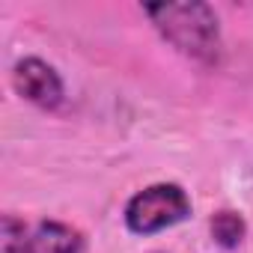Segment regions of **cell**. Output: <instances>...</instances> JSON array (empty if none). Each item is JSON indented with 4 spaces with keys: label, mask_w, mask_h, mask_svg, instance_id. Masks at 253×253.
I'll use <instances>...</instances> for the list:
<instances>
[{
    "label": "cell",
    "mask_w": 253,
    "mask_h": 253,
    "mask_svg": "<svg viewBox=\"0 0 253 253\" xmlns=\"http://www.w3.org/2000/svg\"><path fill=\"white\" fill-rule=\"evenodd\" d=\"M12 86H15V92L24 101L36 104L42 110H54L66 98V86H63L60 72L51 63L39 60V57H24V60L15 63V69H12Z\"/></svg>",
    "instance_id": "4"
},
{
    "label": "cell",
    "mask_w": 253,
    "mask_h": 253,
    "mask_svg": "<svg viewBox=\"0 0 253 253\" xmlns=\"http://www.w3.org/2000/svg\"><path fill=\"white\" fill-rule=\"evenodd\" d=\"M143 15L152 21L161 39L173 45L179 54L203 66L220 63L223 57L220 21L209 3H194V0L191 3H146Z\"/></svg>",
    "instance_id": "1"
},
{
    "label": "cell",
    "mask_w": 253,
    "mask_h": 253,
    "mask_svg": "<svg viewBox=\"0 0 253 253\" xmlns=\"http://www.w3.org/2000/svg\"><path fill=\"white\" fill-rule=\"evenodd\" d=\"M191 197L176 182H155L125 203V226L134 235H155L191 217Z\"/></svg>",
    "instance_id": "2"
},
{
    "label": "cell",
    "mask_w": 253,
    "mask_h": 253,
    "mask_svg": "<svg viewBox=\"0 0 253 253\" xmlns=\"http://www.w3.org/2000/svg\"><path fill=\"white\" fill-rule=\"evenodd\" d=\"M209 229H211L214 244H220L223 250H235V247L241 244L244 232H247L244 217H241L238 211H226V209H223V211H217V214H211Z\"/></svg>",
    "instance_id": "5"
},
{
    "label": "cell",
    "mask_w": 253,
    "mask_h": 253,
    "mask_svg": "<svg viewBox=\"0 0 253 253\" xmlns=\"http://www.w3.org/2000/svg\"><path fill=\"white\" fill-rule=\"evenodd\" d=\"M86 241L81 229L60 220H39L27 226L24 220L3 214L0 223V250L3 253H84Z\"/></svg>",
    "instance_id": "3"
}]
</instances>
